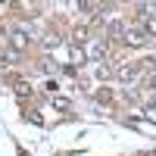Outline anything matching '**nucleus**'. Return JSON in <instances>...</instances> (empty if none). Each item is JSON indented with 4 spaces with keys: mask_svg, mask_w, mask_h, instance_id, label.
I'll return each mask as SVG.
<instances>
[{
    "mask_svg": "<svg viewBox=\"0 0 156 156\" xmlns=\"http://www.w3.org/2000/svg\"><path fill=\"white\" fill-rule=\"evenodd\" d=\"M90 56H94V59H100V62H103V56H106V41H97L94 47H90Z\"/></svg>",
    "mask_w": 156,
    "mask_h": 156,
    "instance_id": "nucleus-4",
    "label": "nucleus"
},
{
    "mask_svg": "<svg viewBox=\"0 0 156 156\" xmlns=\"http://www.w3.org/2000/svg\"><path fill=\"white\" fill-rule=\"evenodd\" d=\"M12 47H16V50H22V47H28V34H25L22 28H16V31H12Z\"/></svg>",
    "mask_w": 156,
    "mask_h": 156,
    "instance_id": "nucleus-3",
    "label": "nucleus"
},
{
    "mask_svg": "<svg viewBox=\"0 0 156 156\" xmlns=\"http://www.w3.org/2000/svg\"><path fill=\"white\" fill-rule=\"evenodd\" d=\"M59 156H72V153H59Z\"/></svg>",
    "mask_w": 156,
    "mask_h": 156,
    "instance_id": "nucleus-13",
    "label": "nucleus"
},
{
    "mask_svg": "<svg viewBox=\"0 0 156 156\" xmlns=\"http://www.w3.org/2000/svg\"><path fill=\"white\" fill-rule=\"evenodd\" d=\"M56 44H59V41H56V37H53V34H50V37H44V47H50V50H53Z\"/></svg>",
    "mask_w": 156,
    "mask_h": 156,
    "instance_id": "nucleus-12",
    "label": "nucleus"
},
{
    "mask_svg": "<svg viewBox=\"0 0 156 156\" xmlns=\"http://www.w3.org/2000/svg\"><path fill=\"white\" fill-rule=\"evenodd\" d=\"M53 106H56V109H69V100H62V97H56V100H53Z\"/></svg>",
    "mask_w": 156,
    "mask_h": 156,
    "instance_id": "nucleus-11",
    "label": "nucleus"
},
{
    "mask_svg": "<svg viewBox=\"0 0 156 156\" xmlns=\"http://www.w3.org/2000/svg\"><path fill=\"white\" fill-rule=\"evenodd\" d=\"M84 37H87V28H75V31H72V41H75V47L81 44Z\"/></svg>",
    "mask_w": 156,
    "mask_h": 156,
    "instance_id": "nucleus-9",
    "label": "nucleus"
},
{
    "mask_svg": "<svg viewBox=\"0 0 156 156\" xmlns=\"http://www.w3.org/2000/svg\"><path fill=\"white\" fill-rule=\"evenodd\" d=\"M125 44L128 47H144L147 44V34H144V28H125Z\"/></svg>",
    "mask_w": 156,
    "mask_h": 156,
    "instance_id": "nucleus-2",
    "label": "nucleus"
},
{
    "mask_svg": "<svg viewBox=\"0 0 156 156\" xmlns=\"http://www.w3.org/2000/svg\"><path fill=\"white\" fill-rule=\"evenodd\" d=\"M16 94H19V97H28V94H31L28 81H16Z\"/></svg>",
    "mask_w": 156,
    "mask_h": 156,
    "instance_id": "nucleus-8",
    "label": "nucleus"
},
{
    "mask_svg": "<svg viewBox=\"0 0 156 156\" xmlns=\"http://www.w3.org/2000/svg\"><path fill=\"white\" fill-rule=\"evenodd\" d=\"M137 75H140V62H131V66H122V69H115V78H119L122 84H131Z\"/></svg>",
    "mask_w": 156,
    "mask_h": 156,
    "instance_id": "nucleus-1",
    "label": "nucleus"
},
{
    "mask_svg": "<svg viewBox=\"0 0 156 156\" xmlns=\"http://www.w3.org/2000/svg\"><path fill=\"white\" fill-rule=\"evenodd\" d=\"M94 75H97V78H109V75H112V69L106 66V62H100V66L94 69Z\"/></svg>",
    "mask_w": 156,
    "mask_h": 156,
    "instance_id": "nucleus-7",
    "label": "nucleus"
},
{
    "mask_svg": "<svg viewBox=\"0 0 156 156\" xmlns=\"http://www.w3.org/2000/svg\"><path fill=\"white\" fill-rule=\"evenodd\" d=\"M72 62H75V69H78V66H84V62H87L84 50H81V47H75V44H72Z\"/></svg>",
    "mask_w": 156,
    "mask_h": 156,
    "instance_id": "nucleus-5",
    "label": "nucleus"
},
{
    "mask_svg": "<svg viewBox=\"0 0 156 156\" xmlns=\"http://www.w3.org/2000/svg\"><path fill=\"white\" fill-rule=\"evenodd\" d=\"M119 34H125V22H119V19H115V22L109 25V37H119Z\"/></svg>",
    "mask_w": 156,
    "mask_h": 156,
    "instance_id": "nucleus-6",
    "label": "nucleus"
},
{
    "mask_svg": "<svg viewBox=\"0 0 156 156\" xmlns=\"http://www.w3.org/2000/svg\"><path fill=\"white\" fill-rule=\"evenodd\" d=\"M75 9H78V12H90V9H97V6H94V3H75Z\"/></svg>",
    "mask_w": 156,
    "mask_h": 156,
    "instance_id": "nucleus-10",
    "label": "nucleus"
}]
</instances>
